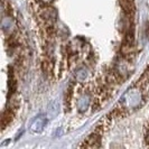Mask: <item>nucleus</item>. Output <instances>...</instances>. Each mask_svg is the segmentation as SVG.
Here are the masks:
<instances>
[{
  "label": "nucleus",
  "instance_id": "obj_1",
  "mask_svg": "<svg viewBox=\"0 0 149 149\" xmlns=\"http://www.w3.org/2000/svg\"><path fill=\"white\" fill-rule=\"evenodd\" d=\"M101 139H102V134L93 131V132L84 140V142L81 145V147H85V148H95V147H100V146H101V145H100Z\"/></svg>",
  "mask_w": 149,
  "mask_h": 149
},
{
  "label": "nucleus",
  "instance_id": "obj_2",
  "mask_svg": "<svg viewBox=\"0 0 149 149\" xmlns=\"http://www.w3.org/2000/svg\"><path fill=\"white\" fill-rule=\"evenodd\" d=\"M120 7L127 17H134L136 11L134 0H119Z\"/></svg>",
  "mask_w": 149,
  "mask_h": 149
},
{
  "label": "nucleus",
  "instance_id": "obj_3",
  "mask_svg": "<svg viewBox=\"0 0 149 149\" xmlns=\"http://www.w3.org/2000/svg\"><path fill=\"white\" fill-rule=\"evenodd\" d=\"M14 118H15V110L8 107L7 110L2 113L1 117V130H5L13 122Z\"/></svg>",
  "mask_w": 149,
  "mask_h": 149
},
{
  "label": "nucleus",
  "instance_id": "obj_4",
  "mask_svg": "<svg viewBox=\"0 0 149 149\" xmlns=\"http://www.w3.org/2000/svg\"><path fill=\"white\" fill-rule=\"evenodd\" d=\"M126 109H123V108H116V109H113L111 112H110V114L112 116V118L113 119H120V118H122V117H125L126 116Z\"/></svg>",
  "mask_w": 149,
  "mask_h": 149
},
{
  "label": "nucleus",
  "instance_id": "obj_5",
  "mask_svg": "<svg viewBox=\"0 0 149 149\" xmlns=\"http://www.w3.org/2000/svg\"><path fill=\"white\" fill-rule=\"evenodd\" d=\"M72 94H73V86L70 85L68 89L66 90V92H65V97H64V102H65L66 107H68L70 103L72 102V97H73Z\"/></svg>",
  "mask_w": 149,
  "mask_h": 149
},
{
  "label": "nucleus",
  "instance_id": "obj_6",
  "mask_svg": "<svg viewBox=\"0 0 149 149\" xmlns=\"http://www.w3.org/2000/svg\"><path fill=\"white\" fill-rule=\"evenodd\" d=\"M43 5H51V2H52L53 0H39Z\"/></svg>",
  "mask_w": 149,
  "mask_h": 149
}]
</instances>
